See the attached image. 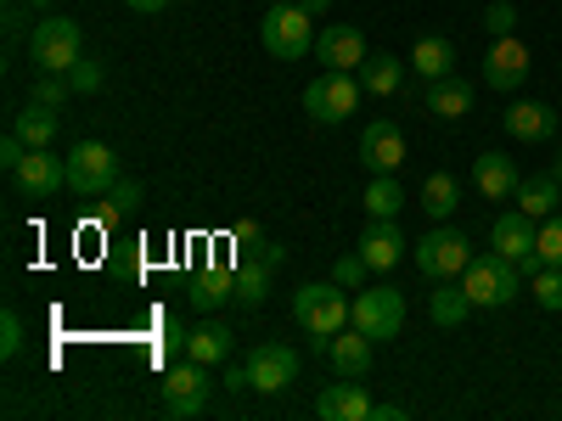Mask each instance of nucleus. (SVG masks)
Here are the masks:
<instances>
[{"label":"nucleus","instance_id":"f257e3e1","mask_svg":"<svg viewBox=\"0 0 562 421\" xmlns=\"http://www.w3.org/2000/svg\"><path fill=\"white\" fill-rule=\"evenodd\" d=\"M293 315H299V326H304V343H310L315 354H326V349H333V338L355 320V304L344 298L338 281H304V287L293 293Z\"/></svg>","mask_w":562,"mask_h":421},{"label":"nucleus","instance_id":"f03ea898","mask_svg":"<svg viewBox=\"0 0 562 421\" xmlns=\"http://www.w3.org/2000/svg\"><path fill=\"white\" fill-rule=\"evenodd\" d=\"M259 45L276 62H304V52H315V18L299 0H270V12L259 18Z\"/></svg>","mask_w":562,"mask_h":421},{"label":"nucleus","instance_id":"7ed1b4c3","mask_svg":"<svg viewBox=\"0 0 562 421\" xmlns=\"http://www.w3.org/2000/svg\"><path fill=\"white\" fill-rule=\"evenodd\" d=\"M461 287H467V298H473V309H506L524 293V264H512L506 253L490 248L484 259H473L461 270Z\"/></svg>","mask_w":562,"mask_h":421},{"label":"nucleus","instance_id":"20e7f679","mask_svg":"<svg viewBox=\"0 0 562 421\" xmlns=\"http://www.w3.org/2000/svg\"><path fill=\"white\" fill-rule=\"evenodd\" d=\"M29 57H34L40 73H68V68L85 57L79 23H74V18H40L34 34H29Z\"/></svg>","mask_w":562,"mask_h":421},{"label":"nucleus","instance_id":"39448f33","mask_svg":"<svg viewBox=\"0 0 562 421\" xmlns=\"http://www.w3.org/2000/svg\"><path fill=\"white\" fill-rule=\"evenodd\" d=\"M467 264H473V242H467L456 225L439 219L428 237H416V270L428 275V281H456Z\"/></svg>","mask_w":562,"mask_h":421},{"label":"nucleus","instance_id":"423d86ee","mask_svg":"<svg viewBox=\"0 0 562 421\" xmlns=\"http://www.w3.org/2000/svg\"><path fill=\"white\" fill-rule=\"evenodd\" d=\"M360 73H333L326 68L321 79H310L304 84V113L315 118V124H344L355 107H360Z\"/></svg>","mask_w":562,"mask_h":421},{"label":"nucleus","instance_id":"0eeeda50","mask_svg":"<svg viewBox=\"0 0 562 421\" xmlns=\"http://www.w3.org/2000/svg\"><path fill=\"white\" fill-rule=\"evenodd\" d=\"M113 185H119L113 147H102V140H79V147L68 152V192L74 197H108Z\"/></svg>","mask_w":562,"mask_h":421},{"label":"nucleus","instance_id":"6e6552de","mask_svg":"<svg viewBox=\"0 0 562 421\" xmlns=\"http://www.w3.org/2000/svg\"><path fill=\"white\" fill-rule=\"evenodd\" d=\"M355 332H366L371 343H394L405 332V298H400V287H366L355 298Z\"/></svg>","mask_w":562,"mask_h":421},{"label":"nucleus","instance_id":"1a4fd4ad","mask_svg":"<svg viewBox=\"0 0 562 421\" xmlns=\"http://www.w3.org/2000/svg\"><path fill=\"white\" fill-rule=\"evenodd\" d=\"M209 405H214V383H209V365L186 360V365H175L169 377H164V410H169L175 421H198V416H203Z\"/></svg>","mask_w":562,"mask_h":421},{"label":"nucleus","instance_id":"9d476101","mask_svg":"<svg viewBox=\"0 0 562 421\" xmlns=\"http://www.w3.org/2000/svg\"><path fill=\"white\" fill-rule=\"evenodd\" d=\"M535 237H540V219H529L524 208H512V214H501V219L490 225V248L506 253L512 264H524V275H535V270L546 264L540 248H535Z\"/></svg>","mask_w":562,"mask_h":421},{"label":"nucleus","instance_id":"9b49d317","mask_svg":"<svg viewBox=\"0 0 562 421\" xmlns=\"http://www.w3.org/2000/svg\"><path fill=\"white\" fill-rule=\"evenodd\" d=\"M535 57H529V45L518 34H506V39H490V52H484V84L490 90H518L529 79Z\"/></svg>","mask_w":562,"mask_h":421},{"label":"nucleus","instance_id":"f8f14e48","mask_svg":"<svg viewBox=\"0 0 562 421\" xmlns=\"http://www.w3.org/2000/svg\"><path fill=\"white\" fill-rule=\"evenodd\" d=\"M243 365H248V388L254 394H281V388L299 377V354L288 343H259Z\"/></svg>","mask_w":562,"mask_h":421},{"label":"nucleus","instance_id":"ddd939ff","mask_svg":"<svg viewBox=\"0 0 562 421\" xmlns=\"http://www.w3.org/2000/svg\"><path fill=\"white\" fill-rule=\"evenodd\" d=\"M360 163H366L371 174H400V163H405V135H400L394 118H371V124L360 129Z\"/></svg>","mask_w":562,"mask_h":421},{"label":"nucleus","instance_id":"4468645a","mask_svg":"<svg viewBox=\"0 0 562 421\" xmlns=\"http://www.w3.org/2000/svg\"><path fill=\"white\" fill-rule=\"evenodd\" d=\"M315 57L333 68V73H360V62H366L371 52H366V34H360L355 23H326V29L315 34Z\"/></svg>","mask_w":562,"mask_h":421},{"label":"nucleus","instance_id":"2eb2a0df","mask_svg":"<svg viewBox=\"0 0 562 421\" xmlns=\"http://www.w3.org/2000/svg\"><path fill=\"white\" fill-rule=\"evenodd\" d=\"M12 180H18L23 197H52V192H63V185H68V158H57L52 147H40V152H29L12 169Z\"/></svg>","mask_w":562,"mask_h":421},{"label":"nucleus","instance_id":"dca6fc26","mask_svg":"<svg viewBox=\"0 0 562 421\" xmlns=\"http://www.w3.org/2000/svg\"><path fill=\"white\" fill-rule=\"evenodd\" d=\"M315 416L321 421H371V394L360 388V377H338L315 394Z\"/></svg>","mask_w":562,"mask_h":421},{"label":"nucleus","instance_id":"f3484780","mask_svg":"<svg viewBox=\"0 0 562 421\" xmlns=\"http://www.w3.org/2000/svg\"><path fill=\"white\" fill-rule=\"evenodd\" d=\"M360 253H366V264L378 270V275H389V270L405 259V230H400V219H371V225L360 230Z\"/></svg>","mask_w":562,"mask_h":421},{"label":"nucleus","instance_id":"a211bd4d","mask_svg":"<svg viewBox=\"0 0 562 421\" xmlns=\"http://www.w3.org/2000/svg\"><path fill=\"white\" fill-rule=\"evenodd\" d=\"M562 129V118H557V107H546V102H512L506 107V135L512 140H529V147H540V140H551Z\"/></svg>","mask_w":562,"mask_h":421},{"label":"nucleus","instance_id":"6ab92c4d","mask_svg":"<svg viewBox=\"0 0 562 421\" xmlns=\"http://www.w3.org/2000/svg\"><path fill=\"white\" fill-rule=\"evenodd\" d=\"M186 298H192L203 315H214L220 304H237V270H225V264L198 270L192 281H186Z\"/></svg>","mask_w":562,"mask_h":421},{"label":"nucleus","instance_id":"aec40b11","mask_svg":"<svg viewBox=\"0 0 562 421\" xmlns=\"http://www.w3.org/2000/svg\"><path fill=\"white\" fill-rule=\"evenodd\" d=\"M518 163H512L506 152H479L473 158V185H479V192L490 197V203H501V197H512V192H518Z\"/></svg>","mask_w":562,"mask_h":421},{"label":"nucleus","instance_id":"412c9836","mask_svg":"<svg viewBox=\"0 0 562 421\" xmlns=\"http://www.w3.org/2000/svg\"><path fill=\"white\" fill-rule=\"evenodd\" d=\"M473 96H479V90L467 84V79L445 73V79H428V96H422V107H428L434 118H461L467 107H473Z\"/></svg>","mask_w":562,"mask_h":421},{"label":"nucleus","instance_id":"4be33fe9","mask_svg":"<svg viewBox=\"0 0 562 421\" xmlns=\"http://www.w3.org/2000/svg\"><path fill=\"white\" fill-rule=\"evenodd\" d=\"M186 360L198 365H225L231 360V326H220L214 315L203 326H192V338H186Z\"/></svg>","mask_w":562,"mask_h":421},{"label":"nucleus","instance_id":"5701e85b","mask_svg":"<svg viewBox=\"0 0 562 421\" xmlns=\"http://www.w3.org/2000/svg\"><path fill=\"white\" fill-rule=\"evenodd\" d=\"M557 197H562V180L557 174H529V180H518V192H512V203H518L529 219H551L557 214Z\"/></svg>","mask_w":562,"mask_h":421},{"label":"nucleus","instance_id":"b1692460","mask_svg":"<svg viewBox=\"0 0 562 421\" xmlns=\"http://www.w3.org/2000/svg\"><path fill=\"white\" fill-rule=\"evenodd\" d=\"M411 68H416L422 79H445V73H456V45H450L445 34H422V39L411 45Z\"/></svg>","mask_w":562,"mask_h":421},{"label":"nucleus","instance_id":"393cba45","mask_svg":"<svg viewBox=\"0 0 562 421\" xmlns=\"http://www.w3.org/2000/svg\"><path fill=\"white\" fill-rule=\"evenodd\" d=\"M360 84H366V96H400L405 62H394V52H371V57L360 62Z\"/></svg>","mask_w":562,"mask_h":421},{"label":"nucleus","instance_id":"a878e982","mask_svg":"<svg viewBox=\"0 0 562 421\" xmlns=\"http://www.w3.org/2000/svg\"><path fill=\"white\" fill-rule=\"evenodd\" d=\"M326 360H333L338 377H366L371 371V338L366 332H338L333 349H326Z\"/></svg>","mask_w":562,"mask_h":421},{"label":"nucleus","instance_id":"bb28decb","mask_svg":"<svg viewBox=\"0 0 562 421\" xmlns=\"http://www.w3.org/2000/svg\"><path fill=\"white\" fill-rule=\"evenodd\" d=\"M12 129L29 140V152H40V147H52V140H57L63 118H57V107H40V102H29V107L12 118Z\"/></svg>","mask_w":562,"mask_h":421},{"label":"nucleus","instance_id":"cd10ccee","mask_svg":"<svg viewBox=\"0 0 562 421\" xmlns=\"http://www.w3.org/2000/svg\"><path fill=\"white\" fill-rule=\"evenodd\" d=\"M366 214L371 219H400V208H405V185H400V174H371V185H366Z\"/></svg>","mask_w":562,"mask_h":421},{"label":"nucleus","instance_id":"c85d7f7f","mask_svg":"<svg viewBox=\"0 0 562 421\" xmlns=\"http://www.w3.org/2000/svg\"><path fill=\"white\" fill-rule=\"evenodd\" d=\"M428 315H434V326H445V332H456V326L473 315V298H467V287H434V298H428Z\"/></svg>","mask_w":562,"mask_h":421},{"label":"nucleus","instance_id":"c756f323","mask_svg":"<svg viewBox=\"0 0 562 421\" xmlns=\"http://www.w3.org/2000/svg\"><path fill=\"white\" fill-rule=\"evenodd\" d=\"M416 203L428 208V219L439 225V219H450V214H456L461 192H456V180H450V174H428V180H422V197H416Z\"/></svg>","mask_w":562,"mask_h":421},{"label":"nucleus","instance_id":"7c9ffc66","mask_svg":"<svg viewBox=\"0 0 562 421\" xmlns=\"http://www.w3.org/2000/svg\"><path fill=\"white\" fill-rule=\"evenodd\" d=\"M529 293H535V304L540 309H562V264H540L535 275H529Z\"/></svg>","mask_w":562,"mask_h":421},{"label":"nucleus","instance_id":"2f4dec72","mask_svg":"<svg viewBox=\"0 0 562 421\" xmlns=\"http://www.w3.org/2000/svg\"><path fill=\"white\" fill-rule=\"evenodd\" d=\"M265 298H270V270H265V264H248V270H237V304L259 309Z\"/></svg>","mask_w":562,"mask_h":421},{"label":"nucleus","instance_id":"473e14b6","mask_svg":"<svg viewBox=\"0 0 562 421\" xmlns=\"http://www.w3.org/2000/svg\"><path fill=\"white\" fill-rule=\"evenodd\" d=\"M68 96H74V79H68V73H40L29 102H40V107H63Z\"/></svg>","mask_w":562,"mask_h":421},{"label":"nucleus","instance_id":"72a5a7b5","mask_svg":"<svg viewBox=\"0 0 562 421\" xmlns=\"http://www.w3.org/2000/svg\"><path fill=\"white\" fill-rule=\"evenodd\" d=\"M535 248H540V259H546V264H562V208H557L551 219H540Z\"/></svg>","mask_w":562,"mask_h":421},{"label":"nucleus","instance_id":"f704fd0d","mask_svg":"<svg viewBox=\"0 0 562 421\" xmlns=\"http://www.w3.org/2000/svg\"><path fill=\"white\" fill-rule=\"evenodd\" d=\"M484 34H490V39L518 34V7H512V0H495V7L484 12Z\"/></svg>","mask_w":562,"mask_h":421},{"label":"nucleus","instance_id":"c9c22d12","mask_svg":"<svg viewBox=\"0 0 562 421\" xmlns=\"http://www.w3.org/2000/svg\"><path fill=\"white\" fill-rule=\"evenodd\" d=\"M366 275H378V270L366 264V253H360V248H355V253H344V259L333 264V281H338V287H360Z\"/></svg>","mask_w":562,"mask_h":421},{"label":"nucleus","instance_id":"e433bc0d","mask_svg":"<svg viewBox=\"0 0 562 421\" xmlns=\"http://www.w3.org/2000/svg\"><path fill=\"white\" fill-rule=\"evenodd\" d=\"M68 79H74V96H97V90H102V62L79 57V62L68 68Z\"/></svg>","mask_w":562,"mask_h":421},{"label":"nucleus","instance_id":"4c0bfd02","mask_svg":"<svg viewBox=\"0 0 562 421\" xmlns=\"http://www.w3.org/2000/svg\"><path fill=\"white\" fill-rule=\"evenodd\" d=\"M0 354H7V360L23 354V315H18V309L0 315Z\"/></svg>","mask_w":562,"mask_h":421},{"label":"nucleus","instance_id":"58836bf2","mask_svg":"<svg viewBox=\"0 0 562 421\" xmlns=\"http://www.w3.org/2000/svg\"><path fill=\"white\" fill-rule=\"evenodd\" d=\"M108 203H113V208H124V214H135V208H140V180L119 174V185L108 192Z\"/></svg>","mask_w":562,"mask_h":421},{"label":"nucleus","instance_id":"ea45409f","mask_svg":"<svg viewBox=\"0 0 562 421\" xmlns=\"http://www.w3.org/2000/svg\"><path fill=\"white\" fill-rule=\"evenodd\" d=\"M231 242H237V248H259V242H265V230H259L254 219H237V225H231Z\"/></svg>","mask_w":562,"mask_h":421},{"label":"nucleus","instance_id":"a19ab883","mask_svg":"<svg viewBox=\"0 0 562 421\" xmlns=\"http://www.w3.org/2000/svg\"><path fill=\"white\" fill-rule=\"evenodd\" d=\"M130 12H140V18H158V12H169V0H124Z\"/></svg>","mask_w":562,"mask_h":421},{"label":"nucleus","instance_id":"79ce46f5","mask_svg":"<svg viewBox=\"0 0 562 421\" xmlns=\"http://www.w3.org/2000/svg\"><path fill=\"white\" fill-rule=\"evenodd\" d=\"M225 388L243 394V388H248V365H225Z\"/></svg>","mask_w":562,"mask_h":421},{"label":"nucleus","instance_id":"37998d69","mask_svg":"<svg viewBox=\"0 0 562 421\" xmlns=\"http://www.w3.org/2000/svg\"><path fill=\"white\" fill-rule=\"evenodd\" d=\"M371 421H405L400 405H371Z\"/></svg>","mask_w":562,"mask_h":421},{"label":"nucleus","instance_id":"c03bdc74","mask_svg":"<svg viewBox=\"0 0 562 421\" xmlns=\"http://www.w3.org/2000/svg\"><path fill=\"white\" fill-rule=\"evenodd\" d=\"M299 7H304V12H310V18H321V12H326V7H333V0H299Z\"/></svg>","mask_w":562,"mask_h":421},{"label":"nucleus","instance_id":"a18cd8bd","mask_svg":"<svg viewBox=\"0 0 562 421\" xmlns=\"http://www.w3.org/2000/svg\"><path fill=\"white\" fill-rule=\"evenodd\" d=\"M23 7H29V12H52V0H23Z\"/></svg>","mask_w":562,"mask_h":421},{"label":"nucleus","instance_id":"49530a36","mask_svg":"<svg viewBox=\"0 0 562 421\" xmlns=\"http://www.w3.org/2000/svg\"><path fill=\"white\" fill-rule=\"evenodd\" d=\"M551 174H557V180H562V158H557V169H551Z\"/></svg>","mask_w":562,"mask_h":421}]
</instances>
